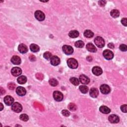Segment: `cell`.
Here are the masks:
<instances>
[{"label":"cell","instance_id":"cell-1","mask_svg":"<svg viewBox=\"0 0 127 127\" xmlns=\"http://www.w3.org/2000/svg\"><path fill=\"white\" fill-rule=\"evenodd\" d=\"M67 65L69 68L71 69H76L78 67V62L74 58H70L67 61Z\"/></svg>","mask_w":127,"mask_h":127},{"label":"cell","instance_id":"cell-2","mask_svg":"<svg viewBox=\"0 0 127 127\" xmlns=\"http://www.w3.org/2000/svg\"><path fill=\"white\" fill-rule=\"evenodd\" d=\"M94 43L99 48H103L105 45V41L103 38L98 36L94 39Z\"/></svg>","mask_w":127,"mask_h":127},{"label":"cell","instance_id":"cell-3","mask_svg":"<svg viewBox=\"0 0 127 127\" xmlns=\"http://www.w3.org/2000/svg\"><path fill=\"white\" fill-rule=\"evenodd\" d=\"M11 109L15 112L20 113L22 111V105L19 103L18 102H15L12 105Z\"/></svg>","mask_w":127,"mask_h":127},{"label":"cell","instance_id":"cell-4","mask_svg":"<svg viewBox=\"0 0 127 127\" xmlns=\"http://www.w3.org/2000/svg\"><path fill=\"white\" fill-rule=\"evenodd\" d=\"M103 55L104 58L107 60H112L114 57L113 53L110 50H105L103 52Z\"/></svg>","mask_w":127,"mask_h":127},{"label":"cell","instance_id":"cell-5","mask_svg":"<svg viewBox=\"0 0 127 127\" xmlns=\"http://www.w3.org/2000/svg\"><path fill=\"white\" fill-rule=\"evenodd\" d=\"M53 97L57 101H61L64 98L63 93L59 91H55L53 92Z\"/></svg>","mask_w":127,"mask_h":127},{"label":"cell","instance_id":"cell-6","mask_svg":"<svg viewBox=\"0 0 127 127\" xmlns=\"http://www.w3.org/2000/svg\"><path fill=\"white\" fill-rule=\"evenodd\" d=\"M35 17L38 21H43L45 18L44 14L40 11H36L35 12Z\"/></svg>","mask_w":127,"mask_h":127},{"label":"cell","instance_id":"cell-7","mask_svg":"<svg viewBox=\"0 0 127 127\" xmlns=\"http://www.w3.org/2000/svg\"><path fill=\"white\" fill-rule=\"evenodd\" d=\"M100 90L101 92L104 94H107L109 93L110 91H111V89H110L109 86L105 84L101 85Z\"/></svg>","mask_w":127,"mask_h":127},{"label":"cell","instance_id":"cell-8","mask_svg":"<svg viewBox=\"0 0 127 127\" xmlns=\"http://www.w3.org/2000/svg\"><path fill=\"white\" fill-rule=\"evenodd\" d=\"M63 51L66 55H69L73 53V49L71 46L64 45L63 46Z\"/></svg>","mask_w":127,"mask_h":127},{"label":"cell","instance_id":"cell-9","mask_svg":"<svg viewBox=\"0 0 127 127\" xmlns=\"http://www.w3.org/2000/svg\"><path fill=\"white\" fill-rule=\"evenodd\" d=\"M108 120L109 122L113 124H116L119 122L120 118L116 115L112 114L110 115L108 117Z\"/></svg>","mask_w":127,"mask_h":127},{"label":"cell","instance_id":"cell-10","mask_svg":"<svg viewBox=\"0 0 127 127\" xmlns=\"http://www.w3.org/2000/svg\"><path fill=\"white\" fill-rule=\"evenodd\" d=\"M4 102H5V103L7 105L11 106L13 104L14 102V99L13 97L7 95L4 98Z\"/></svg>","mask_w":127,"mask_h":127},{"label":"cell","instance_id":"cell-11","mask_svg":"<svg viewBox=\"0 0 127 127\" xmlns=\"http://www.w3.org/2000/svg\"><path fill=\"white\" fill-rule=\"evenodd\" d=\"M11 74L15 76H20L22 73V69L18 67H14L11 69Z\"/></svg>","mask_w":127,"mask_h":127},{"label":"cell","instance_id":"cell-12","mask_svg":"<svg viewBox=\"0 0 127 127\" xmlns=\"http://www.w3.org/2000/svg\"><path fill=\"white\" fill-rule=\"evenodd\" d=\"M79 80L82 84H87L90 82L89 79L84 75H81L80 76Z\"/></svg>","mask_w":127,"mask_h":127},{"label":"cell","instance_id":"cell-13","mask_svg":"<svg viewBox=\"0 0 127 127\" xmlns=\"http://www.w3.org/2000/svg\"><path fill=\"white\" fill-rule=\"evenodd\" d=\"M50 62L51 65H58L60 63V59L58 57L56 56H52L50 59Z\"/></svg>","mask_w":127,"mask_h":127},{"label":"cell","instance_id":"cell-14","mask_svg":"<svg viewBox=\"0 0 127 127\" xmlns=\"http://www.w3.org/2000/svg\"><path fill=\"white\" fill-rule=\"evenodd\" d=\"M16 93L17 94L20 96H23L25 95L26 91L25 89L22 87H18L16 88Z\"/></svg>","mask_w":127,"mask_h":127},{"label":"cell","instance_id":"cell-15","mask_svg":"<svg viewBox=\"0 0 127 127\" xmlns=\"http://www.w3.org/2000/svg\"><path fill=\"white\" fill-rule=\"evenodd\" d=\"M18 50L19 52L22 54H25L28 52V48L26 45L24 44H20L18 47Z\"/></svg>","mask_w":127,"mask_h":127},{"label":"cell","instance_id":"cell-16","mask_svg":"<svg viewBox=\"0 0 127 127\" xmlns=\"http://www.w3.org/2000/svg\"><path fill=\"white\" fill-rule=\"evenodd\" d=\"M92 72L94 75L97 76H99L101 75L102 73V69L99 67L95 66V67H94L92 68Z\"/></svg>","mask_w":127,"mask_h":127},{"label":"cell","instance_id":"cell-17","mask_svg":"<svg viewBox=\"0 0 127 127\" xmlns=\"http://www.w3.org/2000/svg\"><path fill=\"white\" fill-rule=\"evenodd\" d=\"M89 94L93 98H96L99 94V91L96 88H92L90 90Z\"/></svg>","mask_w":127,"mask_h":127},{"label":"cell","instance_id":"cell-18","mask_svg":"<svg viewBox=\"0 0 127 127\" xmlns=\"http://www.w3.org/2000/svg\"><path fill=\"white\" fill-rule=\"evenodd\" d=\"M11 62L14 65H18L21 63V59L18 56H14L11 59Z\"/></svg>","mask_w":127,"mask_h":127},{"label":"cell","instance_id":"cell-19","mask_svg":"<svg viewBox=\"0 0 127 127\" xmlns=\"http://www.w3.org/2000/svg\"><path fill=\"white\" fill-rule=\"evenodd\" d=\"M87 50L89 51L92 53L96 52L97 51V49L94 45L91 43H89L87 45Z\"/></svg>","mask_w":127,"mask_h":127},{"label":"cell","instance_id":"cell-20","mask_svg":"<svg viewBox=\"0 0 127 127\" xmlns=\"http://www.w3.org/2000/svg\"><path fill=\"white\" fill-rule=\"evenodd\" d=\"M99 111L103 114H109L111 110L106 106H101L99 108Z\"/></svg>","mask_w":127,"mask_h":127},{"label":"cell","instance_id":"cell-21","mask_svg":"<svg viewBox=\"0 0 127 127\" xmlns=\"http://www.w3.org/2000/svg\"><path fill=\"white\" fill-rule=\"evenodd\" d=\"M18 83L20 84H25L27 81V77L24 76H20L17 80Z\"/></svg>","mask_w":127,"mask_h":127},{"label":"cell","instance_id":"cell-22","mask_svg":"<svg viewBox=\"0 0 127 127\" xmlns=\"http://www.w3.org/2000/svg\"><path fill=\"white\" fill-rule=\"evenodd\" d=\"M69 36L72 38H75L79 36V32L77 30H72L69 32Z\"/></svg>","mask_w":127,"mask_h":127},{"label":"cell","instance_id":"cell-23","mask_svg":"<svg viewBox=\"0 0 127 127\" xmlns=\"http://www.w3.org/2000/svg\"><path fill=\"white\" fill-rule=\"evenodd\" d=\"M30 50L33 52H37L39 51L40 48L37 45L35 44H32L30 46Z\"/></svg>","mask_w":127,"mask_h":127},{"label":"cell","instance_id":"cell-24","mask_svg":"<svg viewBox=\"0 0 127 127\" xmlns=\"http://www.w3.org/2000/svg\"><path fill=\"white\" fill-rule=\"evenodd\" d=\"M84 36L87 38H92L94 36L93 32L90 30H86L84 32Z\"/></svg>","mask_w":127,"mask_h":127},{"label":"cell","instance_id":"cell-25","mask_svg":"<svg viewBox=\"0 0 127 127\" xmlns=\"http://www.w3.org/2000/svg\"><path fill=\"white\" fill-rule=\"evenodd\" d=\"M110 15L114 18H117L119 16L120 12L117 10H113L111 11Z\"/></svg>","mask_w":127,"mask_h":127},{"label":"cell","instance_id":"cell-26","mask_svg":"<svg viewBox=\"0 0 127 127\" xmlns=\"http://www.w3.org/2000/svg\"><path fill=\"white\" fill-rule=\"evenodd\" d=\"M69 80H70V82L73 85H76V86L79 85L80 80H79L76 78V77H71V78L69 79Z\"/></svg>","mask_w":127,"mask_h":127},{"label":"cell","instance_id":"cell-27","mask_svg":"<svg viewBox=\"0 0 127 127\" xmlns=\"http://www.w3.org/2000/svg\"><path fill=\"white\" fill-rule=\"evenodd\" d=\"M79 89L80 90V91H81V92L83 94L87 93L88 91V88L87 87V86H85V85H80L79 87Z\"/></svg>","mask_w":127,"mask_h":127},{"label":"cell","instance_id":"cell-28","mask_svg":"<svg viewBox=\"0 0 127 127\" xmlns=\"http://www.w3.org/2000/svg\"><path fill=\"white\" fill-rule=\"evenodd\" d=\"M75 46L76 47V48H81L83 47L84 45V42L83 41H81V40H79V41H76V43H75Z\"/></svg>","mask_w":127,"mask_h":127},{"label":"cell","instance_id":"cell-29","mask_svg":"<svg viewBox=\"0 0 127 127\" xmlns=\"http://www.w3.org/2000/svg\"><path fill=\"white\" fill-rule=\"evenodd\" d=\"M49 84H50L52 87H56L58 84V82L57 80L55 79H51L49 81Z\"/></svg>","mask_w":127,"mask_h":127},{"label":"cell","instance_id":"cell-30","mask_svg":"<svg viewBox=\"0 0 127 127\" xmlns=\"http://www.w3.org/2000/svg\"><path fill=\"white\" fill-rule=\"evenodd\" d=\"M19 118L20 120L24 122H26L29 120V117H28L27 115L25 114H22V115H20Z\"/></svg>","mask_w":127,"mask_h":127},{"label":"cell","instance_id":"cell-31","mask_svg":"<svg viewBox=\"0 0 127 127\" xmlns=\"http://www.w3.org/2000/svg\"><path fill=\"white\" fill-rule=\"evenodd\" d=\"M68 108L69 109V110L72 111H75L76 110V106L73 103H69L68 105Z\"/></svg>","mask_w":127,"mask_h":127},{"label":"cell","instance_id":"cell-32","mask_svg":"<svg viewBox=\"0 0 127 127\" xmlns=\"http://www.w3.org/2000/svg\"><path fill=\"white\" fill-rule=\"evenodd\" d=\"M43 57L45 59H46V60H49L51 59L52 57V54L49 52H46L44 53L43 54Z\"/></svg>","mask_w":127,"mask_h":127},{"label":"cell","instance_id":"cell-33","mask_svg":"<svg viewBox=\"0 0 127 127\" xmlns=\"http://www.w3.org/2000/svg\"><path fill=\"white\" fill-rule=\"evenodd\" d=\"M119 49L123 52H126L127 50V46L125 44H121L119 47Z\"/></svg>","mask_w":127,"mask_h":127},{"label":"cell","instance_id":"cell-34","mask_svg":"<svg viewBox=\"0 0 127 127\" xmlns=\"http://www.w3.org/2000/svg\"><path fill=\"white\" fill-rule=\"evenodd\" d=\"M62 114H63V115L65 117H69L70 115V113L69 111H68L67 110H63L62 111Z\"/></svg>","mask_w":127,"mask_h":127},{"label":"cell","instance_id":"cell-35","mask_svg":"<svg viewBox=\"0 0 127 127\" xmlns=\"http://www.w3.org/2000/svg\"><path fill=\"white\" fill-rule=\"evenodd\" d=\"M7 87L10 90H14L15 87V84L14 83H10L8 84Z\"/></svg>","mask_w":127,"mask_h":127},{"label":"cell","instance_id":"cell-36","mask_svg":"<svg viewBox=\"0 0 127 127\" xmlns=\"http://www.w3.org/2000/svg\"><path fill=\"white\" fill-rule=\"evenodd\" d=\"M127 105L126 104H124L121 106V110L123 112L127 113Z\"/></svg>","mask_w":127,"mask_h":127},{"label":"cell","instance_id":"cell-37","mask_svg":"<svg viewBox=\"0 0 127 127\" xmlns=\"http://www.w3.org/2000/svg\"><path fill=\"white\" fill-rule=\"evenodd\" d=\"M121 23L123 25H124L125 26H127V18H123L121 20Z\"/></svg>","mask_w":127,"mask_h":127},{"label":"cell","instance_id":"cell-38","mask_svg":"<svg viewBox=\"0 0 127 127\" xmlns=\"http://www.w3.org/2000/svg\"><path fill=\"white\" fill-rule=\"evenodd\" d=\"M98 3H99V5L101 6V7H103L105 5V4L106 3V2L105 1H100L98 2Z\"/></svg>","mask_w":127,"mask_h":127},{"label":"cell","instance_id":"cell-39","mask_svg":"<svg viewBox=\"0 0 127 127\" xmlns=\"http://www.w3.org/2000/svg\"><path fill=\"white\" fill-rule=\"evenodd\" d=\"M108 47L109 48L114 49V45L113 43H109L108 45Z\"/></svg>","mask_w":127,"mask_h":127},{"label":"cell","instance_id":"cell-40","mask_svg":"<svg viewBox=\"0 0 127 127\" xmlns=\"http://www.w3.org/2000/svg\"><path fill=\"white\" fill-rule=\"evenodd\" d=\"M1 93L2 95L4 94L5 93V91L4 89H3V88L2 87H1Z\"/></svg>","mask_w":127,"mask_h":127},{"label":"cell","instance_id":"cell-41","mask_svg":"<svg viewBox=\"0 0 127 127\" xmlns=\"http://www.w3.org/2000/svg\"><path fill=\"white\" fill-rule=\"evenodd\" d=\"M0 104H1V111H2V110L3 109V104H2V103H0Z\"/></svg>","mask_w":127,"mask_h":127}]
</instances>
